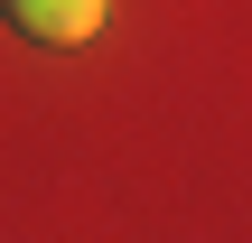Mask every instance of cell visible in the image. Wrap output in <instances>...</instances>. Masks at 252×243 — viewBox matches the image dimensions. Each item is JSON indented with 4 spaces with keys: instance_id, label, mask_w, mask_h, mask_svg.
Segmentation results:
<instances>
[{
    "instance_id": "cell-1",
    "label": "cell",
    "mask_w": 252,
    "mask_h": 243,
    "mask_svg": "<svg viewBox=\"0 0 252 243\" xmlns=\"http://www.w3.org/2000/svg\"><path fill=\"white\" fill-rule=\"evenodd\" d=\"M0 9H9V28L37 37V47H84L112 0H0Z\"/></svg>"
}]
</instances>
